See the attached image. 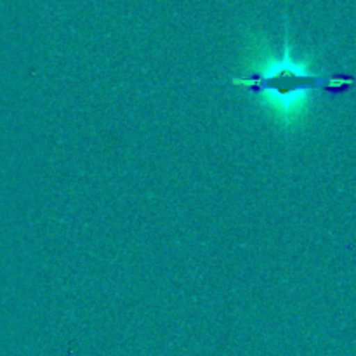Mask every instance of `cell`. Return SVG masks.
I'll return each mask as SVG.
<instances>
[{"instance_id":"6da1fadb","label":"cell","mask_w":356,"mask_h":356,"mask_svg":"<svg viewBox=\"0 0 356 356\" xmlns=\"http://www.w3.org/2000/svg\"><path fill=\"white\" fill-rule=\"evenodd\" d=\"M316 87L322 86L298 83L291 87H261L257 97H259V103L273 115V118L291 129L308 113Z\"/></svg>"}]
</instances>
